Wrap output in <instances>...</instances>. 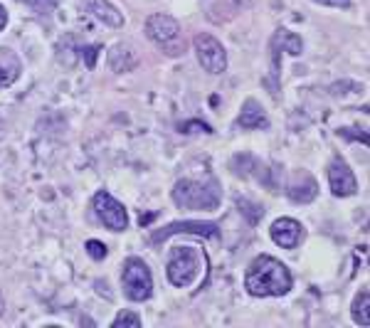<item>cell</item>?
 Segmentation results:
<instances>
[{
	"label": "cell",
	"instance_id": "obj_6",
	"mask_svg": "<svg viewBox=\"0 0 370 328\" xmlns=\"http://www.w3.org/2000/svg\"><path fill=\"white\" fill-rule=\"evenodd\" d=\"M195 52H197V60H200L202 69L210 74H222L225 69H227V52H225V47L220 45L212 35H207V32H200V35L195 37Z\"/></svg>",
	"mask_w": 370,
	"mask_h": 328
},
{
	"label": "cell",
	"instance_id": "obj_5",
	"mask_svg": "<svg viewBox=\"0 0 370 328\" xmlns=\"http://www.w3.org/2000/svg\"><path fill=\"white\" fill-rule=\"evenodd\" d=\"M121 282H123V292H126V297L131 301L151 299L153 277H151V269L146 267V262L143 260H138V257L126 260V265H123V274H121Z\"/></svg>",
	"mask_w": 370,
	"mask_h": 328
},
{
	"label": "cell",
	"instance_id": "obj_19",
	"mask_svg": "<svg viewBox=\"0 0 370 328\" xmlns=\"http://www.w3.org/2000/svg\"><path fill=\"white\" fill-rule=\"evenodd\" d=\"M339 136L348 138V141H361L363 146H368V133L361 128H339Z\"/></svg>",
	"mask_w": 370,
	"mask_h": 328
},
{
	"label": "cell",
	"instance_id": "obj_14",
	"mask_svg": "<svg viewBox=\"0 0 370 328\" xmlns=\"http://www.w3.org/2000/svg\"><path fill=\"white\" fill-rule=\"evenodd\" d=\"M20 77V60L13 50L0 47V89L10 87Z\"/></svg>",
	"mask_w": 370,
	"mask_h": 328
},
{
	"label": "cell",
	"instance_id": "obj_4",
	"mask_svg": "<svg viewBox=\"0 0 370 328\" xmlns=\"http://www.w3.org/2000/svg\"><path fill=\"white\" fill-rule=\"evenodd\" d=\"M146 35L153 45H158L165 55L178 57L183 55L185 50V40L183 32H180V25L175 23L170 15H151L146 20Z\"/></svg>",
	"mask_w": 370,
	"mask_h": 328
},
{
	"label": "cell",
	"instance_id": "obj_10",
	"mask_svg": "<svg viewBox=\"0 0 370 328\" xmlns=\"http://www.w3.org/2000/svg\"><path fill=\"white\" fill-rule=\"evenodd\" d=\"M269 232H272V240H274L279 247H284V250H294L304 237V227L292 217L277 220V222L272 225Z\"/></svg>",
	"mask_w": 370,
	"mask_h": 328
},
{
	"label": "cell",
	"instance_id": "obj_1",
	"mask_svg": "<svg viewBox=\"0 0 370 328\" xmlns=\"http://www.w3.org/2000/svg\"><path fill=\"white\" fill-rule=\"evenodd\" d=\"M245 287L252 297H284L292 289V274L274 257L259 255L247 269Z\"/></svg>",
	"mask_w": 370,
	"mask_h": 328
},
{
	"label": "cell",
	"instance_id": "obj_26",
	"mask_svg": "<svg viewBox=\"0 0 370 328\" xmlns=\"http://www.w3.org/2000/svg\"><path fill=\"white\" fill-rule=\"evenodd\" d=\"M0 311H3V297H0Z\"/></svg>",
	"mask_w": 370,
	"mask_h": 328
},
{
	"label": "cell",
	"instance_id": "obj_7",
	"mask_svg": "<svg viewBox=\"0 0 370 328\" xmlns=\"http://www.w3.org/2000/svg\"><path fill=\"white\" fill-rule=\"evenodd\" d=\"M94 210H96V217H99L109 230H114V232H123V230L128 227L126 207H123L114 195H109V193H104V190L96 193Z\"/></svg>",
	"mask_w": 370,
	"mask_h": 328
},
{
	"label": "cell",
	"instance_id": "obj_8",
	"mask_svg": "<svg viewBox=\"0 0 370 328\" xmlns=\"http://www.w3.org/2000/svg\"><path fill=\"white\" fill-rule=\"evenodd\" d=\"M173 235H200V237L220 240V227L215 222H195V220H185V222H173L168 227L153 232L151 242H165Z\"/></svg>",
	"mask_w": 370,
	"mask_h": 328
},
{
	"label": "cell",
	"instance_id": "obj_15",
	"mask_svg": "<svg viewBox=\"0 0 370 328\" xmlns=\"http://www.w3.org/2000/svg\"><path fill=\"white\" fill-rule=\"evenodd\" d=\"M109 64L116 72H131L138 64V55L128 45H116L114 50L109 52Z\"/></svg>",
	"mask_w": 370,
	"mask_h": 328
},
{
	"label": "cell",
	"instance_id": "obj_9",
	"mask_svg": "<svg viewBox=\"0 0 370 328\" xmlns=\"http://www.w3.org/2000/svg\"><path fill=\"white\" fill-rule=\"evenodd\" d=\"M329 185H331V193H334L336 198L356 195L358 180H356V175H353V170L348 168L346 160L336 158L334 163L329 165Z\"/></svg>",
	"mask_w": 370,
	"mask_h": 328
},
{
	"label": "cell",
	"instance_id": "obj_20",
	"mask_svg": "<svg viewBox=\"0 0 370 328\" xmlns=\"http://www.w3.org/2000/svg\"><path fill=\"white\" fill-rule=\"evenodd\" d=\"M82 60L87 62V67L89 69H94L96 67V57H99V52H101V45H87V47H82Z\"/></svg>",
	"mask_w": 370,
	"mask_h": 328
},
{
	"label": "cell",
	"instance_id": "obj_13",
	"mask_svg": "<svg viewBox=\"0 0 370 328\" xmlns=\"http://www.w3.org/2000/svg\"><path fill=\"white\" fill-rule=\"evenodd\" d=\"M237 126L245 128V131H255V128H267L269 121H267V116H264V109H262L255 99H250L242 106V114H240V119H237Z\"/></svg>",
	"mask_w": 370,
	"mask_h": 328
},
{
	"label": "cell",
	"instance_id": "obj_16",
	"mask_svg": "<svg viewBox=\"0 0 370 328\" xmlns=\"http://www.w3.org/2000/svg\"><path fill=\"white\" fill-rule=\"evenodd\" d=\"M368 306H370V292L368 287L363 289L361 294L353 301V321L361 326H370V316H368Z\"/></svg>",
	"mask_w": 370,
	"mask_h": 328
},
{
	"label": "cell",
	"instance_id": "obj_21",
	"mask_svg": "<svg viewBox=\"0 0 370 328\" xmlns=\"http://www.w3.org/2000/svg\"><path fill=\"white\" fill-rule=\"evenodd\" d=\"M87 252H89V257H92V260L99 262V260H104L106 252H109V250H106V245H101V242L89 240V242H87Z\"/></svg>",
	"mask_w": 370,
	"mask_h": 328
},
{
	"label": "cell",
	"instance_id": "obj_17",
	"mask_svg": "<svg viewBox=\"0 0 370 328\" xmlns=\"http://www.w3.org/2000/svg\"><path fill=\"white\" fill-rule=\"evenodd\" d=\"M114 328H121V326H131V328H138L141 326V316L138 314H131V311H121L119 316L114 319Z\"/></svg>",
	"mask_w": 370,
	"mask_h": 328
},
{
	"label": "cell",
	"instance_id": "obj_24",
	"mask_svg": "<svg viewBox=\"0 0 370 328\" xmlns=\"http://www.w3.org/2000/svg\"><path fill=\"white\" fill-rule=\"evenodd\" d=\"M5 23H8V13H5V8L0 5V30L5 28Z\"/></svg>",
	"mask_w": 370,
	"mask_h": 328
},
{
	"label": "cell",
	"instance_id": "obj_11",
	"mask_svg": "<svg viewBox=\"0 0 370 328\" xmlns=\"http://www.w3.org/2000/svg\"><path fill=\"white\" fill-rule=\"evenodd\" d=\"M316 193H319V185H316V180L311 178V173H307V170L294 173V178L287 188V195L292 198L294 203H299V205L311 203L316 198Z\"/></svg>",
	"mask_w": 370,
	"mask_h": 328
},
{
	"label": "cell",
	"instance_id": "obj_18",
	"mask_svg": "<svg viewBox=\"0 0 370 328\" xmlns=\"http://www.w3.org/2000/svg\"><path fill=\"white\" fill-rule=\"evenodd\" d=\"M25 3L30 5L35 13H40V15H50L52 10L57 8V0H25Z\"/></svg>",
	"mask_w": 370,
	"mask_h": 328
},
{
	"label": "cell",
	"instance_id": "obj_12",
	"mask_svg": "<svg viewBox=\"0 0 370 328\" xmlns=\"http://www.w3.org/2000/svg\"><path fill=\"white\" fill-rule=\"evenodd\" d=\"M84 5H87V10L96 20H101V23L109 25V28H121L123 25L121 13L109 3V0H84Z\"/></svg>",
	"mask_w": 370,
	"mask_h": 328
},
{
	"label": "cell",
	"instance_id": "obj_2",
	"mask_svg": "<svg viewBox=\"0 0 370 328\" xmlns=\"http://www.w3.org/2000/svg\"><path fill=\"white\" fill-rule=\"evenodd\" d=\"M173 203L183 210H217L220 183L207 180H178L173 188Z\"/></svg>",
	"mask_w": 370,
	"mask_h": 328
},
{
	"label": "cell",
	"instance_id": "obj_22",
	"mask_svg": "<svg viewBox=\"0 0 370 328\" xmlns=\"http://www.w3.org/2000/svg\"><path fill=\"white\" fill-rule=\"evenodd\" d=\"M180 131L183 133H192V131H205V133H212V128L207 126V123H202V121H187L180 126Z\"/></svg>",
	"mask_w": 370,
	"mask_h": 328
},
{
	"label": "cell",
	"instance_id": "obj_25",
	"mask_svg": "<svg viewBox=\"0 0 370 328\" xmlns=\"http://www.w3.org/2000/svg\"><path fill=\"white\" fill-rule=\"evenodd\" d=\"M153 220V215H141V225H148Z\"/></svg>",
	"mask_w": 370,
	"mask_h": 328
},
{
	"label": "cell",
	"instance_id": "obj_3",
	"mask_svg": "<svg viewBox=\"0 0 370 328\" xmlns=\"http://www.w3.org/2000/svg\"><path fill=\"white\" fill-rule=\"evenodd\" d=\"M205 265V255L197 252V247H173L168 265H165V274L173 287H190Z\"/></svg>",
	"mask_w": 370,
	"mask_h": 328
},
{
	"label": "cell",
	"instance_id": "obj_23",
	"mask_svg": "<svg viewBox=\"0 0 370 328\" xmlns=\"http://www.w3.org/2000/svg\"><path fill=\"white\" fill-rule=\"evenodd\" d=\"M316 3H321V5H334V8H348V5H351V0H316Z\"/></svg>",
	"mask_w": 370,
	"mask_h": 328
}]
</instances>
